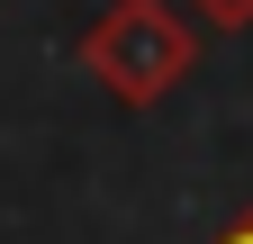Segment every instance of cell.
Returning a JSON list of instances; mask_svg holds the SVG:
<instances>
[{
    "instance_id": "7a4b0ae2",
    "label": "cell",
    "mask_w": 253,
    "mask_h": 244,
    "mask_svg": "<svg viewBox=\"0 0 253 244\" xmlns=\"http://www.w3.org/2000/svg\"><path fill=\"white\" fill-rule=\"evenodd\" d=\"M190 18H208V27H226V37H244V27H253V0H190Z\"/></svg>"
},
{
    "instance_id": "3957f363",
    "label": "cell",
    "mask_w": 253,
    "mask_h": 244,
    "mask_svg": "<svg viewBox=\"0 0 253 244\" xmlns=\"http://www.w3.org/2000/svg\"><path fill=\"white\" fill-rule=\"evenodd\" d=\"M217 244H253V208H244V217H235L226 235H217Z\"/></svg>"
},
{
    "instance_id": "6da1fadb",
    "label": "cell",
    "mask_w": 253,
    "mask_h": 244,
    "mask_svg": "<svg viewBox=\"0 0 253 244\" xmlns=\"http://www.w3.org/2000/svg\"><path fill=\"white\" fill-rule=\"evenodd\" d=\"M199 64V37H190V18L172 0H109L100 27L82 37V73L109 90L118 109H154L172 100Z\"/></svg>"
}]
</instances>
